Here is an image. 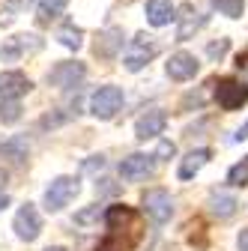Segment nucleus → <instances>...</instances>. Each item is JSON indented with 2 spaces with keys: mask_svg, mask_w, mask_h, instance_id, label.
Masks as SVG:
<instances>
[{
  "mask_svg": "<svg viewBox=\"0 0 248 251\" xmlns=\"http://www.w3.org/2000/svg\"><path fill=\"white\" fill-rule=\"evenodd\" d=\"M78 192H81L78 176H54L45 188V195H42V206L48 212H60L78 198Z\"/></svg>",
  "mask_w": 248,
  "mask_h": 251,
  "instance_id": "f257e3e1",
  "label": "nucleus"
},
{
  "mask_svg": "<svg viewBox=\"0 0 248 251\" xmlns=\"http://www.w3.org/2000/svg\"><path fill=\"white\" fill-rule=\"evenodd\" d=\"M123 102H126V93H123V87L105 84V87H99V90L90 96V114L96 117V120H114L117 111L123 108Z\"/></svg>",
  "mask_w": 248,
  "mask_h": 251,
  "instance_id": "f03ea898",
  "label": "nucleus"
},
{
  "mask_svg": "<svg viewBox=\"0 0 248 251\" xmlns=\"http://www.w3.org/2000/svg\"><path fill=\"white\" fill-rule=\"evenodd\" d=\"M159 54V42H156V36H147V33H138L132 42H129V48H126V54H123V66H126L129 72H141L147 63Z\"/></svg>",
  "mask_w": 248,
  "mask_h": 251,
  "instance_id": "7ed1b4c3",
  "label": "nucleus"
},
{
  "mask_svg": "<svg viewBox=\"0 0 248 251\" xmlns=\"http://www.w3.org/2000/svg\"><path fill=\"white\" fill-rule=\"evenodd\" d=\"M141 206L156 225L171 222V215H174V198H171L168 188H147L144 198H141Z\"/></svg>",
  "mask_w": 248,
  "mask_h": 251,
  "instance_id": "20e7f679",
  "label": "nucleus"
},
{
  "mask_svg": "<svg viewBox=\"0 0 248 251\" xmlns=\"http://www.w3.org/2000/svg\"><path fill=\"white\" fill-rule=\"evenodd\" d=\"M84 75H87V66L81 60H63L45 75V81L51 87H57V90H72V87H78L84 81Z\"/></svg>",
  "mask_w": 248,
  "mask_h": 251,
  "instance_id": "39448f33",
  "label": "nucleus"
},
{
  "mask_svg": "<svg viewBox=\"0 0 248 251\" xmlns=\"http://www.w3.org/2000/svg\"><path fill=\"white\" fill-rule=\"evenodd\" d=\"M12 230H15L18 239H24V242H36L39 233H42V215H39V209H36L33 203H24V206L15 212V218H12Z\"/></svg>",
  "mask_w": 248,
  "mask_h": 251,
  "instance_id": "423d86ee",
  "label": "nucleus"
},
{
  "mask_svg": "<svg viewBox=\"0 0 248 251\" xmlns=\"http://www.w3.org/2000/svg\"><path fill=\"white\" fill-rule=\"evenodd\" d=\"M215 102L222 111H236L248 102V84L236 81V78H222L215 87Z\"/></svg>",
  "mask_w": 248,
  "mask_h": 251,
  "instance_id": "0eeeda50",
  "label": "nucleus"
},
{
  "mask_svg": "<svg viewBox=\"0 0 248 251\" xmlns=\"http://www.w3.org/2000/svg\"><path fill=\"white\" fill-rule=\"evenodd\" d=\"M152 171H156V159L147 152H132L120 162V176L126 182H144L147 176H152Z\"/></svg>",
  "mask_w": 248,
  "mask_h": 251,
  "instance_id": "6e6552de",
  "label": "nucleus"
},
{
  "mask_svg": "<svg viewBox=\"0 0 248 251\" xmlns=\"http://www.w3.org/2000/svg\"><path fill=\"white\" fill-rule=\"evenodd\" d=\"M165 72H168L171 81H192V78L200 72V63H198V57L189 54V51H176V54H171Z\"/></svg>",
  "mask_w": 248,
  "mask_h": 251,
  "instance_id": "1a4fd4ad",
  "label": "nucleus"
},
{
  "mask_svg": "<svg viewBox=\"0 0 248 251\" xmlns=\"http://www.w3.org/2000/svg\"><path fill=\"white\" fill-rule=\"evenodd\" d=\"M165 126H168V114L165 111H147L135 123V138L138 141H152V138H159L165 132Z\"/></svg>",
  "mask_w": 248,
  "mask_h": 251,
  "instance_id": "9d476101",
  "label": "nucleus"
},
{
  "mask_svg": "<svg viewBox=\"0 0 248 251\" xmlns=\"http://www.w3.org/2000/svg\"><path fill=\"white\" fill-rule=\"evenodd\" d=\"M203 24H206V15H200L195 6H182L176 15V42H189Z\"/></svg>",
  "mask_w": 248,
  "mask_h": 251,
  "instance_id": "9b49d317",
  "label": "nucleus"
},
{
  "mask_svg": "<svg viewBox=\"0 0 248 251\" xmlns=\"http://www.w3.org/2000/svg\"><path fill=\"white\" fill-rule=\"evenodd\" d=\"M30 90H33V81L24 72H3L0 75V99H21Z\"/></svg>",
  "mask_w": 248,
  "mask_h": 251,
  "instance_id": "f8f14e48",
  "label": "nucleus"
},
{
  "mask_svg": "<svg viewBox=\"0 0 248 251\" xmlns=\"http://www.w3.org/2000/svg\"><path fill=\"white\" fill-rule=\"evenodd\" d=\"M30 155V141L24 135H9L0 141V159L6 162H15V165H24Z\"/></svg>",
  "mask_w": 248,
  "mask_h": 251,
  "instance_id": "ddd939ff",
  "label": "nucleus"
},
{
  "mask_svg": "<svg viewBox=\"0 0 248 251\" xmlns=\"http://www.w3.org/2000/svg\"><path fill=\"white\" fill-rule=\"evenodd\" d=\"M144 15L152 27H165L176 18V6L171 3V0H147V6H144Z\"/></svg>",
  "mask_w": 248,
  "mask_h": 251,
  "instance_id": "4468645a",
  "label": "nucleus"
},
{
  "mask_svg": "<svg viewBox=\"0 0 248 251\" xmlns=\"http://www.w3.org/2000/svg\"><path fill=\"white\" fill-rule=\"evenodd\" d=\"M209 159H212V150H206V147L192 150L189 155H185V159H179V171H176V176H179V179H192V176H198L200 168H203Z\"/></svg>",
  "mask_w": 248,
  "mask_h": 251,
  "instance_id": "2eb2a0df",
  "label": "nucleus"
},
{
  "mask_svg": "<svg viewBox=\"0 0 248 251\" xmlns=\"http://www.w3.org/2000/svg\"><path fill=\"white\" fill-rule=\"evenodd\" d=\"M123 30L120 27H108L105 33L99 36V42H96V54L99 57H105V60H111V57H117L120 51H123Z\"/></svg>",
  "mask_w": 248,
  "mask_h": 251,
  "instance_id": "dca6fc26",
  "label": "nucleus"
},
{
  "mask_svg": "<svg viewBox=\"0 0 248 251\" xmlns=\"http://www.w3.org/2000/svg\"><path fill=\"white\" fill-rule=\"evenodd\" d=\"M236 209H239V201L233 195H224V192L209 195V212L215 218H230V215H236Z\"/></svg>",
  "mask_w": 248,
  "mask_h": 251,
  "instance_id": "f3484780",
  "label": "nucleus"
},
{
  "mask_svg": "<svg viewBox=\"0 0 248 251\" xmlns=\"http://www.w3.org/2000/svg\"><path fill=\"white\" fill-rule=\"evenodd\" d=\"M57 39H60V45H63V48L78 51V48L84 45V30L75 27V24H63V27L57 30Z\"/></svg>",
  "mask_w": 248,
  "mask_h": 251,
  "instance_id": "a211bd4d",
  "label": "nucleus"
},
{
  "mask_svg": "<svg viewBox=\"0 0 248 251\" xmlns=\"http://www.w3.org/2000/svg\"><path fill=\"white\" fill-rule=\"evenodd\" d=\"M69 6V0H39V21H51L57 15H63Z\"/></svg>",
  "mask_w": 248,
  "mask_h": 251,
  "instance_id": "6ab92c4d",
  "label": "nucleus"
},
{
  "mask_svg": "<svg viewBox=\"0 0 248 251\" xmlns=\"http://www.w3.org/2000/svg\"><path fill=\"white\" fill-rule=\"evenodd\" d=\"M21 120V99H0V123H18Z\"/></svg>",
  "mask_w": 248,
  "mask_h": 251,
  "instance_id": "aec40b11",
  "label": "nucleus"
},
{
  "mask_svg": "<svg viewBox=\"0 0 248 251\" xmlns=\"http://www.w3.org/2000/svg\"><path fill=\"white\" fill-rule=\"evenodd\" d=\"M212 6L227 18H239L245 12V0H212Z\"/></svg>",
  "mask_w": 248,
  "mask_h": 251,
  "instance_id": "412c9836",
  "label": "nucleus"
},
{
  "mask_svg": "<svg viewBox=\"0 0 248 251\" xmlns=\"http://www.w3.org/2000/svg\"><path fill=\"white\" fill-rule=\"evenodd\" d=\"M227 182H230V185H236V188L248 185V155H245L242 162H236V165L227 171Z\"/></svg>",
  "mask_w": 248,
  "mask_h": 251,
  "instance_id": "4be33fe9",
  "label": "nucleus"
},
{
  "mask_svg": "<svg viewBox=\"0 0 248 251\" xmlns=\"http://www.w3.org/2000/svg\"><path fill=\"white\" fill-rule=\"evenodd\" d=\"M176 155V147H174V141H159V150H156V155L152 159H162V162H168V159H174Z\"/></svg>",
  "mask_w": 248,
  "mask_h": 251,
  "instance_id": "5701e85b",
  "label": "nucleus"
},
{
  "mask_svg": "<svg viewBox=\"0 0 248 251\" xmlns=\"http://www.w3.org/2000/svg\"><path fill=\"white\" fill-rule=\"evenodd\" d=\"M227 48H230V42L227 39H219V42H209V57H224L227 54Z\"/></svg>",
  "mask_w": 248,
  "mask_h": 251,
  "instance_id": "b1692460",
  "label": "nucleus"
},
{
  "mask_svg": "<svg viewBox=\"0 0 248 251\" xmlns=\"http://www.w3.org/2000/svg\"><path fill=\"white\" fill-rule=\"evenodd\" d=\"M99 215H102V212H99V206H90V209H84V212H78V215H75V222H78V225H90L93 218H99Z\"/></svg>",
  "mask_w": 248,
  "mask_h": 251,
  "instance_id": "393cba45",
  "label": "nucleus"
},
{
  "mask_svg": "<svg viewBox=\"0 0 248 251\" xmlns=\"http://www.w3.org/2000/svg\"><path fill=\"white\" fill-rule=\"evenodd\" d=\"M102 171L105 168V159H102V155H93V162H84V171Z\"/></svg>",
  "mask_w": 248,
  "mask_h": 251,
  "instance_id": "a878e982",
  "label": "nucleus"
},
{
  "mask_svg": "<svg viewBox=\"0 0 248 251\" xmlns=\"http://www.w3.org/2000/svg\"><path fill=\"white\" fill-rule=\"evenodd\" d=\"M236 248H239V251H248V227L239 230V236H236Z\"/></svg>",
  "mask_w": 248,
  "mask_h": 251,
  "instance_id": "bb28decb",
  "label": "nucleus"
},
{
  "mask_svg": "<svg viewBox=\"0 0 248 251\" xmlns=\"http://www.w3.org/2000/svg\"><path fill=\"white\" fill-rule=\"evenodd\" d=\"M233 141H236V144H239V141H248V120H245V123L239 126V129H236V135H233Z\"/></svg>",
  "mask_w": 248,
  "mask_h": 251,
  "instance_id": "cd10ccee",
  "label": "nucleus"
},
{
  "mask_svg": "<svg viewBox=\"0 0 248 251\" xmlns=\"http://www.w3.org/2000/svg\"><path fill=\"white\" fill-rule=\"evenodd\" d=\"M96 192H102V195H117L120 185H96Z\"/></svg>",
  "mask_w": 248,
  "mask_h": 251,
  "instance_id": "c85d7f7f",
  "label": "nucleus"
},
{
  "mask_svg": "<svg viewBox=\"0 0 248 251\" xmlns=\"http://www.w3.org/2000/svg\"><path fill=\"white\" fill-rule=\"evenodd\" d=\"M6 206H9V195H6V192H0V212H3Z\"/></svg>",
  "mask_w": 248,
  "mask_h": 251,
  "instance_id": "c756f323",
  "label": "nucleus"
},
{
  "mask_svg": "<svg viewBox=\"0 0 248 251\" xmlns=\"http://www.w3.org/2000/svg\"><path fill=\"white\" fill-rule=\"evenodd\" d=\"M6 179H9V174H6L3 168H0V185H6Z\"/></svg>",
  "mask_w": 248,
  "mask_h": 251,
  "instance_id": "7c9ffc66",
  "label": "nucleus"
},
{
  "mask_svg": "<svg viewBox=\"0 0 248 251\" xmlns=\"http://www.w3.org/2000/svg\"><path fill=\"white\" fill-rule=\"evenodd\" d=\"M45 251H69V248H63V245H48Z\"/></svg>",
  "mask_w": 248,
  "mask_h": 251,
  "instance_id": "2f4dec72",
  "label": "nucleus"
}]
</instances>
